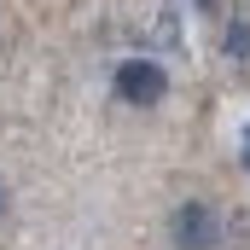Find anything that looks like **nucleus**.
Returning a JSON list of instances; mask_svg holds the SVG:
<instances>
[{
  "mask_svg": "<svg viewBox=\"0 0 250 250\" xmlns=\"http://www.w3.org/2000/svg\"><path fill=\"white\" fill-rule=\"evenodd\" d=\"M175 239H181V250H215V245H221V221H215L204 204H181Z\"/></svg>",
  "mask_w": 250,
  "mask_h": 250,
  "instance_id": "2",
  "label": "nucleus"
},
{
  "mask_svg": "<svg viewBox=\"0 0 250 250\" xmlns=\"http://www.w3.org/2000/svg\"><path fill=\"white\" fill-rule=\"evenodd\" d=\"M198 6H204V12H209V18H215V12H221V0H198Z\"/></svg>",
  "mask_w": 250,
  "mask_h": 250,
  "instance_id": "4",
  "label": "nucleus"
},
{
  "mask_svg": "<svg viewBox=\"0 0 250 250\" xmlns=\"http://www.w3.org/2000/svg\"><path fill=\"white\" fill-rule=\"evenodd\" d=\"M117 93L128 105H157L169 93V76H163V64H151V59H128V64H117Z\"/></svg>",
  "mask_w": 250,
  "mask_h": 250,
  "instance_id": "1",
  "label": "nucleus"
},
{
  "mask_svg": "<svg viewBox=\"0 0 250 250\" xmlns=\"http://www.w3.org/2000/svg\"><path fill=\"white\" fill-rule=\"evenodd\" d=\"M227 59L250 70V23H227Z\"/></svg>",
  "mask_w": 250,
  "mask_h": 250,
  "instance_id": "3",
  "label": "nucleus"
},
{
  "mask_svg": "<svg viewBox=\"0 0 250 250\" xmlns=\"http://www.w3.org/2000/svg\"><path fill=\"white\" fill-rule=\"evenodd\" d=\"M245 157H250V128H245Z\"/></svg>",
  "mask_w": 250,
  "mask_h": 250,
  "instance_id": "5",
  "label": "nucleus"
}]
</instances>
